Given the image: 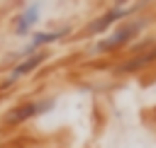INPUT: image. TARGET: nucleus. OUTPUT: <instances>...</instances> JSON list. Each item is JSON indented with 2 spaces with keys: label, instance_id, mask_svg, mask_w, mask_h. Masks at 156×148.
<instances>
[{
  "label": "nucleus",
  "instance_id": "obj_5",
  "mask_svg": "<svg viewBox=\"0 0 156 148\" xmlns=\"http://www.w3.org/2000/svg\"><path fill=\"white\" fill-rule=\"evenodd\" d=\"M41 15H44V2H41V0H29V2H24V5L15 12V17L10 19L12 34H15L17 39H29V36L37 32V27H39Z\"/></svg>",
  "mask_w": 156,
  "mask_h": 148
},
{
  "label": "nucleus",
  "instance_id": "obj_4",
  "mask_svg": "<svg viewBox=\"0 0 156 148\" xmlns=\"http://www.w3.org/2000/svg\"><path fill=\"white\" fill-rule=\"evenodd\" d=\"M54 109H56V97L54 95H39V97L20 99L2 114V126L5 129H17V126H24V124H29L39 116H46Z\"/></svg>",
  "mask_w": 156,
  "mask_h": 148
},
{
  "label": "nucleus",
  "instance_id": "obj_2",
  "mask_svg": "<svg viewBox=\"0 0 156 148\" xmlns=\"http://www.w3.org/2000/svg\"><path fill=\"white\" fill-rule=\"evenodd\" d=\"M146 2H151V0H136V2L124 5V7L110 5L107 10H102L98 17H93V19L80 29V39H90V41H95V39H100V36L110 34L117 24L127 22V19H129V17H134V15H141V12H144V7H146Z\"/></svg>",
  "mask_w": 156,
  "mask_h": 148
},
{
  "label": "nucleus",
  "instance_id": "obj_7",
  "mask_svg": "<svg viewBox=\"0 0 156 148\" xmlns=\"http://www.w3.org/2000/svg\"><path fill=\"white\" fill-rule=\"evenodd\" d=\"M154 63H156V44L144 49V51H139V53H129V56L119 58L112 66V75H136V73L146 70Z\"/></svg>",
  "mask_w": 156,
  "mask_h": 148
},
{
  "label": "nucleus",
  "instance_id": "obj_1",
  "mask_svg": "<svg viewBox=\"0 0 156 148\" xmlns=\"http://www.w3.org/2000/svg\"><path fill=\"white\" fill-rule=\"evenodd\" d=\"M154 24V17L151 15H134L129 17L127 22L117 24L110 34L85 44V56L90 58H105V56H115V53H122V51H129V46H134L139 39H144V34L149 32V27Z\"/></svg>",
  "mask_w": 156,
  "mask_h": 148
},
{
  "label": "nucleus",
  "instance_id": "obj_3",
  "mask_svg": "<svg viewBox=\"0 0 156 148\" xmlns=\"http://www.w3.org/2000/svg\"><path fill=\"white\" fill-rule=\"evenodd\" d=\"M73 32H76V27H73L71 22H63V24L51 27V29H37V32L27 39L24 46H17L12 53H7L5 63L12 66V63H17V61H22V58H27V56H34V53H39V51H49L54 44L66 41Z\"/></svg>",
  "mask_w": 156,
  "mask_h": 148
},
{
  "label": "nucleus",
  "instance_id": "obj_6",
  "mask_svg": "<svg viewBox=\"0 0 156 148\" xmlns=\"http://www.w3.org/2000/svg\"><path fill=\"white\" fill-rule=\"evenodd\" d=\"M49 58H51V51H39V53H34V56H27V58H22V61L12 63V66H10V70H7V75L0 80V92L12 90L20 80H24V78H29L32 73H37V70L49 61Z\"/></svg>",
  "mask_w": 156,
  "mask_h": 148
},
{
  "label": "nucleus",
  "instance_id": "obj_8",
  "mask_svg": "<svg viewBox=\"0 0 156 148\" xmlns=\"http://www.w3.org/2000/svg\"><path fill=\"white\" fill-rule=\"evenodd\" d=\"M132 2H136V0H112V5H117V7H124V5H132Z\"/></svg>",
  "mask_w": 156,
  "mask_h": 148
}]
</instances>
